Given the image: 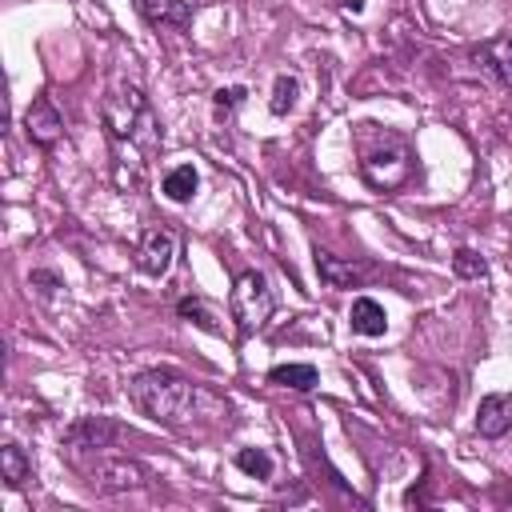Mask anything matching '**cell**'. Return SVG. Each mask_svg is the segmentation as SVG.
Listing matches in <instances>:
<instances>
[{
	"mask_svg": "<svg viewBox=\"0 0 512 512\" xmlns=\"http://www.w3.org/2000/svg\"><path fill=\"white\" fill-rule=\"evenodd\" d=\"M452 268H456V276H464V280H480V276H484V260H480V252H472V248H460V252L452 256Z\"/></svg>",
	"mask_w": 512,
	"mask_h": 512,
	"instance_id": "20",
	"label": "cell"
},
{
	"mask_svg": "<svg viewBox=\"0 0 512 512\" xmlns=\"http://www.w3.org/2000/svg\"><path fill=\"white\" fill-rule=\"evenodd\" d=\"M128 400L156 424H168V428H180L188 420L200 416V404L208 400L196 384H188L184 376L176 372H164V368H152V372H140L128 380Z\"/></svg>",
	"mask_w": 512,
	"mask_h": 512,
	"instance_id": "1",
	"label": "cell"
},
{
	"mask_svg": "<svg viewBox=\"0 0 512 512\" xmlns=\"http://www.w3.org/2000/svg\"><path fill=\"white\" fill-rule=\"evenodd\" d=\"M472 56H476V64L488 68L504 88H512V36H492V40H484Z\"/></svg>",
	"mask_w": 512,
	"mask_h": 512,
	"instance_id": "12",
	"label": "cell"
},
{
	"mask_svg": "<svg viewBox=\"0 0 512 512\" xmlns=\"http://www.w3.org/2000/svg\"><path fill=\"white\" fill-rule=\"evenodd\" d=\"M176 312H180L188 324H196V328H204V332H212V336L224 332L220 312H216L208 300H200V296H184V300H176Z\"/></svg>",
	"mask_w": 512,
	"mask_h": 512,
	"instance_id": "14",
	"label": "cell"
},
{
	"mask_svg": "<svg viewBox=\"0 0 512 512\" xmlns=\"http://www.w3.org/2000/svg\"><path fill=\"white\" fill-rule=\"evenodd\" d=\"M244 96H248V88H240V84H232V88H220V92L212 96V104H216V116H224V120H228V112H232L236 104H244Z\"/></svg>",
	"mask_w": 512,
	"mask_h": 512,
	"instance_id": "21",
	"label": "cell"
},
{
	"mask_svg": "<svg viewBox=\"0 0 512 512\" xmlns=\"http://www.w3.org/2000/svg\"><path fill=\"white\" fill-rule=\"evenodd\" d=\"M368 184L376 188H400L412 172V152L400 136H384V148H368L364 160H360Z\"/></svg>",
	"mask_w": 512,
	"mask_h": 512,
	"instance_id": "5",
	"label": "cell"
},
{
	"mask_svg": "<svg viewBox=\"0 0 512 512\" xmlns=\"http://www.w3.org/2000/svg\"><path fill=\"white\" fill-rule=\"evenodd\" d=\"M316 272H320V280H324L328 288H356V284L368 276L364 264L340 260V256H332V252H324V248H316Z\"/></svg>",
	"mask_w": 512,
	"mask_h": 512,
	"instance_id": "11",
	"label": "cell"
},
{
	"mask_svg": "<svg viewBox=\"0 0 512 512\" xmlns=\"http://www.w3.org/2000/svg\"><path fill=\"white\" fill-rule=\"evenodd\" d=\"M236 468L244 472V476H252V480H268L272 476V456L264 452V448H240L236 452Z\"/></svg>",
	"mask_w": 512,
	"mask_h": 512,
	"instance_id": "18",
	"label": "cell"
},
{
	"mask_svg": "<svg viewBox=\"0 0 512 512\" xmlns=\"http://www.w3.org/2000/svg\"><path fill=\"white\" fill-rule=\"evenodd\" d=\"M172 256H176V236L168 228H144L140 244H136V268L148 272V276H164L172 268Z\"/></svg>",
	"mask_w": 512,
	"mask_h": 512,
	"instance_id": "7",
	"label": "cell"
},
{
	"mask_svg": "<svg viewBox=\"0 0 512 512\" xmlns=\"http://www.w3.org/2000/svg\"><path fill=\"white\" fill-rule=\"evenodd\" d=\"M28 476H32V460L24 456V448L20 444H4L0 448V480L8 488H20Z\"/></svg>",
	"mask_w": 512,
	"mask_h": 512,
	"instance_id": "15",
	"label": "cell"
},
{
	"mask_svg": "<svg viewBox=\"0 0 512 512\" xmlns=\"http://www.w3.org/2000/svg\"><path fill=\"white\" fill-rule=\"evenodd\" d=\"M296 96H300V84H296V76H276L268 108H272L276 116H288V112L296 108Z\"/></svg>",
	"mask_w": 512,
	"mask_h": 512,
	"instance_id": "19",
	"label": "cell"
},
{
	"mask_svg": "<svg viewBox=\"0 0 512 512\" xmlns=\"http://www.w3.org/2000/svg\"><path fill=\"white\" fill-rule=\"evenodd\" d=\"M140 20L152 28H188L192 24V4L188 0H132Z\"/></svg>",
	"mask_w": 512,
	"mask_h": 512,
	"instance_id": "10",
	"label": "cell"
},
{
	"mask_svg": "<svg viewBox=\"0 0 512 512\" xmlns=\"http://www.w3.org/2000/svg\"><path fill=\"white\" fill-rule=\"evenodd\" d=\"M272 308H276V300H272V288H268L264 272H256V268L240 272L236 284H232V296H228V312H232L240 336H256L268 324Z\"/></svg>",
	"mask_w": 512,
	"mask_h": 512,
	"instance_id": "3",
	"label": "cell"
},
{
	"mask_svg": "<svg viewBox=\"0 0 512 512\" xmlns=\"http://www.w3.org/2000/svg\"><path fill=\"white\" fill-rule=\"evenodd\" d=\"M476 432L488 436V440L512 432V396L508 392H488L476 404Z\"/></svg>",
	"mask_w": 512,
	"mask_h": 512,
	"instance_id": "9",
	"label": "cell"
},
{
	"mask_svg": "<svg viewBox=\"0 0 512 512\" xmlns=\"http://www.w3.org/2000/svg\"><path fill=\"white\" fill-rule=\"evenodd\" d=\"M120 440V424H112L108 416H80L76 424L64 428V448L68 456H96L104 448H112Z\"/></svg>",
	"mask_w": 512,
	"mask_h": 512,
	"instance_id": "6",
	"label": "cell"
},
{
	"mask_svg": "<svg viewBox=\"0 0 512 512\" xmlns=\"http://www.w3.org/2000/svg\"><path fill=\"white\" fill-rule=\"evenodd\" d=\"M348 328H352L356 336H384V328H388L384 304L372 300V296H356L352 308H348Z\"/></svg>",
	"mask_w": 512,
	"mask_h": 512,
	"instance_id": "13",
	"label": "cell"
},
{
	"mask_svg": "<svg viewBox=\"0 0 512 512\" xmlns=\"http://www.w3.org/2000/svg\"><path fill=\"white\" fill-rule=\"evenodd\" d=\"M84 476H88V488L100 492V496H120V492H132V488H144L148 484V468L128 460V456H104L96 452L92 464H80Z\"/></svg>",
	"mask_w": 512,
	"mask_h": 512,
	"instance_id": "4",
	"label": "cell"
},
{
	"mask_svg": "<svg viewBox=\"0 0 512 512\" xmlns=\"http://www.w3.org/2000/svg\"><path fill=\"white\" fill-rule=\"evenodd\" d=\"M100 116H104V128H108V140L116 148V156L128 148V152H152L160 144V128H156V112L148 104V96L128 84V80H116L100 104Z\"/></svg>",
	"mask_w": 512,
	"mask_h": 512,
	"instance_id": "2",
	"label": "cell"
},
{
	"mask_svg": "<svg viewBox=\"0 0 512 512\" xmlns=\"http://www.w3.org/2000/svg\"><path fill=\"white\" fill-rule=\"evenodd\" d=\"M196 184H200V176H196V168L192 164H180V168H172L168 176H164V196L168 200H176V204H188L192 196H196Z\"/></svg>",
	"mask_w": 512,
	"mask_h": 512,
	"instance_id": "16",
	"label": "cell"
},
{
	"mask_svg": "<svg viewBox=\"0 0 512 512\" xmlns=\"http://www.w3.org/2000/svg\"><path fill=\"white\" fill-rule=\"evenodd\" d=\"M268 380L272 384H280V388H296V392H308V388H316V368L312 364H276L272 372H268Z\"/></svg>",
	"mask_w": 512,
	"mask_h": 512,
	"instance_id": "17",
	"label": "cell"
},
{
	"mask_svg": "<svg viewBox=\"0 0 512 512\" xmlns=\"http://www.w3.org/2000/svg\"><path fill=\"white\" fill-rule=\"evenodd\" d=\"M24 132H28V140L40 144V148H52V144L64 136V116L56 112V104H52L48 96H36V100L28 104V112H24Z\"/></svg>",
	"mask_w": 512,
	"mask_h": 512,
	"instance_id": "8",
	"label": "cell"
}]
</instances>
